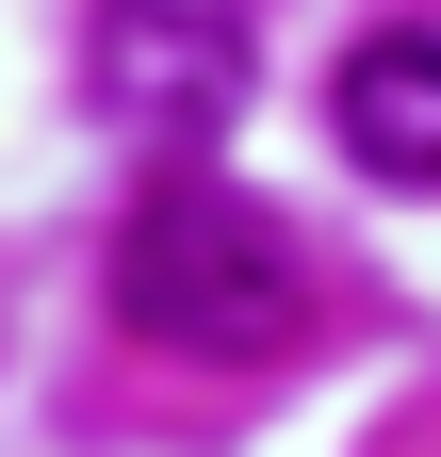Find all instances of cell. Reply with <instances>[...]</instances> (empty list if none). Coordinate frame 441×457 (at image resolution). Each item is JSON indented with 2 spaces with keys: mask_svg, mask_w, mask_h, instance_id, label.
<instances>
[{
  "mask_svg": "<svg viewBox=\"0 0 441 457\" xmlns=\"http://www.w3.org/2000/svg\"><path fill=\"white\" fill-rule=\"evenodd\" d=\"M115 311L131 343H163V360H295L311 343V262L279 245V212H245L229 180H147L131 228H115Z\"/></svg>",
  "mask_w": 441,
  "mask_h": 457,
  "instance_id": "1",
  "label": "cell"
},
{
  "mask_svg": "<svg viewBox=\"0 0 441 457\" xmlns=\"http://www.w3.org/2000/svg\"><path fill=\"white\" fill-rule=\"evenodd\" d=\"M245 0H98V33H82V82H98V114H115L131 147H163V163H196L212 131L245 114Z\"/></svg>",
  "mask_w": 441,
  "mask_h": 457,
  "instance_id": "2",
  "label": "cell"
},
{
  "mask_svg": "<svg viewBox=\"0 0 441 457\" xmlns=\"http://www.w3.org/2000/svg\"><path fill=\"white\" fill-rule=\"evenodd\" d=\"M327 114H344V147L376 163V180H441V33H360L344 82H327Z\"/></svg>",
  "mask_w": 441,
  "mask_h": 457,
  "instance_id": "3",
  "label": "cell"
}]
</instances>
